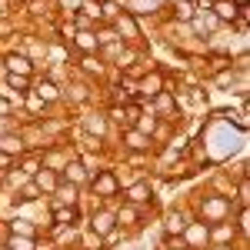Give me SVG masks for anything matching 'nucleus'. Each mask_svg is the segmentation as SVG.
<instances>
[{"mask_svg": "<svg viewBox=\"0 0 250 250\" xmlns=\"http://www.w3.org/2000/svg\"><path fill=\"white\" fill-rule=\"evenodd\" d=\"M114 34L120 40H137L140 37V27H137V20L130 14H117L114 17Z\"/></svg>", "mask_w": 250, "mask_h": 250, "instance_id": "1", "label": "nucleus"}, {"mask_svg": "<svg viewBox=\"0 0 250 250\" xmlns=\"http://www.w3.org/2000/svg\"><path fill=\"white\" fill-rule=\"evenodd\" d=\"M213 17H220V20H227V23H233V20L240 17V7H237L233 0H217V3H213Z\"/></svg>", "mask_w": 250, "mask_h": 250, "instance_id": "2", "label": "nucleus"}, {"mask_svg": "<svg viewBox=\"0 0 250 250\" xmlns=\"http://www.w3.org/2000/svg\"><path fill=\"white\" fill-rule=\"evenodd\" d=\"M7 70H10V74H20V77H30L34 63L23 57V54H7Z\"/></svg>", "mask_w": 250, "mask_h": 250, "instance_id": "3", "label": "nucleus"}, {"mask_svg": "<svg viewBox=\"0 0 250 250\" xmlns=\"http://www.w3.org/2000/svg\"><path fill=\"white\" fill-rule=\"evenodd\" d=\"M124 144H127L130 150H147V147H150V137H144V130H127V134H124Z\"/></svg>", "mask_w": 250, "mask_h": 250, "instance_id": "4", "label": "nucleus"}, {"mask_svg": "<svg viewBox=\"0 0 250 250\" xmlns=\"http://www.w3.org/2000/svg\"><path fill=\"white\" fill-rule=\"evenodd\" d=\"M34 187L37 190H57V177L50 170H37L34 173Z\"/></svg>", "mask_w": 250, "mask_h": 250, "instance_id": "5", "label": "nucleus"}, {"mask_svg": "<svg viewBox=\"0 0 250 250\" xmlns=\"http://www.w3.org/2000/svg\"><path fill=\"white\" fill-rule=\"evenodd\" d=\"M0 150H3V154L7 157H14V154H20V150H23V140H20V137H0Z\"/></svg>", "mask_w": 250, "mask_h": 250, "instance_id": "6", "label": "nucleus"}, {"mask_svg": "<svg viewBox=\"0 0 250 250\" xmlns=\"http://www.w3.org/2000/svg\"><path fill=\"white\" fill-rule=\"evenodd\" d=\"M74 40H77V47H80V50H87V54H94L97 47H100V43H97V34H90V30H80V34H77Z\"/></svg>", "mask_w": 250, "mask_h": 250, "instance_id": "7", "label": "nucleus"}, {"mask_svg": "<svg viewBox=\"0 0 250 250\" xmlns=\"http://www.w3.org/2000/svg\"><path fill=\"white\" fill-rule=\"evenodd\" d=\"M54 220L63 224V227H74V224H77V210H74V207H57V210H54Z\"/></svg>", "mask_w": 250, "mask_h": 250, "instance_id": "8", "label": "nucleus"}, {"mask_svg": "<svg viewBox=\"0 0 250 250\" xmlns=\"http://www.w3.org/2000/svg\"><path fill=\"white\" fill-rule=\"evenodd\" d=\"M94 187H97L100 193H114V190H117V180H114V173H100V177L94 180Z\"/></svg>", "mask_w": 250, "mask_h": 250, "instance_id": "9", "label": "nucleus"}, {"mask_svg": "<svg viewBox=\"0 0 250 250\" xmlns=\"http://www.w3.org/2000/svg\"><path fill=\"white\" fill-rule=\"evenodd\" d=\"M34 94L40 97V100H57V87H54V83H50V80H43V83H37V87H34Z\"/></svg>", "mask_w": 250, "mask_h": 250, "instance_id": "10", "label": "nucleus"}, {"mask_svg": "<svg viewBox=\"0 0 250 250\" xmlns=\"http://www.w3.org/2000/svg\"><path fill=\"white\" fill-rule=\"evenodd\" d=\"M7 87H10V90H17V94H23V90L30 87V77H20V74H7Z\"/></svg>", "mask_w": 250, "mask_h": 250, "instance_id": "11", "label": "nucleus"}, {"mask_svg": "<svg viewBox=\"0 0 250 250\" xmlns=\"http://www.w3.org/2000/svg\"><path fill=\"white\" fill-rule=\"evenodd\" d=\"M167 233H187V224H184L180 213H170L167 217Z\"/></svg>", "mask_w": 250, "mask_h": 250, "instance_id": "12", "label": "nucleus"}, {"mask_svg": "<svg viewBox=\"0 0 250 250\" xmlns=\"http://www.w3.org/2000/svg\"><path fill=\"white\" fill-rule=\"evenodd\" d=\"M57 200L63 204V207H74V200H77V187H60Z\"/></svg>", "mask_w": 250, "mask_h": 250, "instance_id": "13", "label": "nucleus"}, {"mask_svg": "<svg viewBox=\"0 0 250 250\" xmlns=\"http://www.w3.org/2000/svg\"><path fill=\"white\" fill-rule=\"evenodd\" d=\"M140 90H144V94H147V97L160 94V77H157V74H154V77H147V80H144V83H140Z\"/></svg>", "mask_w": 250, "mask_h": 250, "instance_id": "14", "label": "nucleus"}, {"mask_svg": "<svg viewBox=\"0 0 250 250\" xmlns=\"http://www.w3.org/2000/svg\"><path fill=\"white\" fill-rule=\"evenodd\" d=\"M110 224H114V217H110V213H94V230H97V233L107 230Z\"/></svg>", "mask_w": 250, "mask_h": 250, "instance_id": "15", "label": "nucleus"}, {"mask_svg": "<svg viewBox=\"0 0 250 250\" xmlns=\"http://www.w3.org/2000/svg\"><path fill=\"white\" fill-rule=\"evenodd\" d=\"M83 70H87V74H100V60L87 54V57H83Z\"/></svg>", "mask_w": 250, "mask_h": 250, "instance_id": "16", "label": "nucleus"}, {"mask_svg": "<svg viewBox=\"0 0 250 250\" xmlns=\"http://www.w3.org/2000/svg\"><path fill=\"white\" fill-rule=\"evenodd\" d=\"M130 200H134V204H140V200H147V187H144V184H137V187H130Z\"/></svg>", "mask_w": 250, "mask_h": 250, "instance_id": "17", "label": "nucleus"}, {"mask_svg": "<svg viewBox=\"0 0 250 250\" xmlns=\"http://www.w3.org/2000/svg\"><path fill=\"white\" fill-rule=\"evenodd\" d=\"M37 187H34V184H30V187H23V190H20V200H23V204H30V200H37Z\"/></svg>", "mask_w": 250, "mask_h": 250, "instance_id": "18", "label": "nucleus"}, {"mask_svg": "<svg viewBox=\"0 0 250 250\" xmlns=\"http://www.w3.org/2000/svg\"><path fill=\"white\" fill-rule=\"evenodd\" d=\"M83 14H87V17H100V3H94V0H83Z\"/></svg>", "mask_w": 250, "mask_h": 250, "instance_id": "19", "label": "nucleus"}, {"mask_svg": "<svg viewBox=\"0 0 250 250\" xmlns=\"http://www.w3.org/2000/svg\"><path fill=\"white\" fill-rule=\"evenodd\" d=\"M177 10H180V20H193V3H180Z\"/></svg>", "mask_w": 250, "mask_h": 250, "instance_id": "20", "label": "nucleus"}, {"mask_svg": "<svg viewBox=\"0 0 250 250\" xmlns=\"http://www.w3.org/2000/svg\"><path fill=\"white\" fill-rule=\"evenodd\" d=\"M67 177H74V180H83V167H80V164H70V167H67Z\"/></svg>", "mask_w": 250, "mask_h": 250, "instance_id": "21", "label": "nucleus"}, {"mask_svg": "<svg viewBox=\"0 0 250 250\" xmlns=\"http://www.w3.org/2000/svg\"><path fill=\"white\" fill-rule=\"evenodd\" d=\"M10 250H34V244H30V240H17V237H14V240H10Z\"/></svg>", "mask_w": 250, "mask_h": 250, "instance_id": "22", "label": "nucleus"}, {"mask_svg": "<svg viewBox=\"0 0 250 250\" xmlns=\"http://www.w3.org/2000/svg\"><path fill=\"white\" fill-rule=\"evenodd\" d=\"M207 213H224V200H210L207 204Z\"/></svg>", "mask_w": 250, "mask_h": 250, "instance_id": "23", "label": "nucleus"}, {"mask_svg": "<svg viewBox=\"0 0 250 250\" xmlns=\"http://www.w3.org/2000/svg\"><path fill=\"white\" fill-rule=\"evenodd\" d=\"M193 3H197V10H213L217 0H193Z\"/></svg>", "mask_w": 250, "mask_h": 250, "instance_id": "24", "label": "nucleus"}, {"mask_svg": "<svg viewBox=\"0 0 250 250\" xmlns=\"http://www.w3.org/2000/svg\"><path fill=\"white\" fill-rule=\"evenodd\" d=\"M217 237H220V240H227V237H233V227H220V230H217Z\"/></svg>", "mask_w": 250, "mask_h": 250, "instance_id": "25", "label": "nucleus"}, {"mask_svg": "<svg viewBox=\"0 0 250 250\" xmlns=\"http://www.w3.org/2000/svg\"><path fill=\"white\" fill-rule=\"evenodd\" d=\"M87 127H90V130H97V134H100V130H104V120H87Z\"/></svg>", "mask_w": 250, "mask_h": 250, "instance_id": "26", "label": "nucleus"}, {"mask_svg": "<svg viewBox=\"0 0 250 250\" xmlns=\"http://www.w3.org/2000/svg\"><path fill=\"white\" fill-rule=\"evenodd\" d=\"M63 3H67V7H70V14H74V10H77V7L83 3V0H63Z\"/></svg>", "mask_w": 250, "mask_h": 250, "instance_id": "27", "label": "nucleus"}, {"mask_svg": "<svg viewBox=\"0 0 250 250\" xmlns=\"http://www.w3.org/2000/svg\"><path fill=\"white\" fill-rule=\"evenodd\" d=\"M0 34H10V23H3V20H0Z\"/></svg>", "mask_w": 250, "mask_h": 250, "instance_id": "28", "label": "nucleus"}, {"mask_svg": "<svg viewBox=\"0 0 250 250\" xmlns=\"http://www.w3.org/2000/svg\"><path fill=\"white\" fill-rule=\"evenodd\" d=\"M233 3H237V7H247V0H233Z\"/></svg>", "mask_w": 250, "mask_h": 250, "instance_id": "29", "label": "nucleus"}, {"mask_svg": "<svg viewBox=\"0 0 250 250\" xmlns=\"http://www.w3.org/2000/svg\"><path fill=\"white\" fill-rule=\"evenodd\" d=\"M3 7H7V0H0V14H3Z\"/></svg>", "mask_w": 250, "mask_h": 250, "instance_id": "30", "label": "nucleus"}, {"mask_svg": "<svg viewBox=\"0 0 250 250\" xmlns=\"http://www.w3.org/2000/svg\"><path fill=\"white\" fill-rule=\"evenodd\" d=\"M213 250H230V247H213Z\"/></svg>", "mask_w": 250, "mask_h": 250, "instance_id": "31", "label": "nucleus"}]
</instances>
